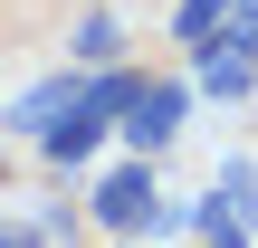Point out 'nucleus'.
<instances>
[{
    "label": "nucleus",
    "mask_w": 258,
    "mask_h": 248,
    "mask_svg": "<svg viewBox=\"0 0 258 248\" xmlns=\"http://www.w3.org/2000/svg\"><path fill=\"white\" fill-rule=\"evenodd\" d=\"M191 229H201V248H249V229H258V162H220V182L191 210Z\"/></svg>",
    "instance_id": "f257e3e1"
},
{
    "label": "nucleus",
    "mask_w": 258,
    "mask_h": 248,
    "mask_svg": "<svg viewBox=\"0 0 258 248\" xmlns=\"http://www.w3.org/2000/svg\"><path fill=\"white\" fill-rule=\"evenodd\" d=\"M182 115H191V86H134V105H124V143H134V162L144 153H163L172 134H182Z\"/></svg>",
    "instance_id": "f03ea898"
},
{
    "label": "nucleus",
    "mask_w": 258,
    "mask_h": 248,
    "mask_svg": "<svg viewBox=\"0 0 258 248\" xmlns=\"http://www.w3.org/2000/svg\"><path fill=\"white\" fill-rule=\"evenodd\" d=\"M96 220H105L115 239H134V229H153V220H163V191H153V172H144V162H124V172H105V182H96Z\"/></svg>",
    "instance_id": "7ed1b4c3"
},
{
    "label": "nucleus",
    "mask_w": 258,
    "mask_h": 248,
    "mask_svg": "<svg viewBox=\"0 0 258 248\" xmlns=\"http://www.w3.org/2000/svg\"><path fill=\"white\" fill-rule=\"evenodd\" d=\"M96 143H105V115H96V105H86V96H77V105H67V115H57V124H38V153H48V162H57V172H77V162H86V153H96Z\"/></svg>",
    "instance_id": "20e7f679"
},
{
    "label": "nucleus",
    "mask_w": 258,
    "mask_h": 248,
    "mask_svg": "<svg viewBox=\"0 0 258 248\" xmlns=\"http://www.w3.org/2000/svg\"><path fill=\"white\" fill-rule=\"evenodd\" d=\"M67 105H77V76H38V86L10 105V124H29V134H38V124H57Z\"/></svg>",
    "instance_id": "39448f33"
},
{
    "label": "nucleus",
    "mask_w": 258,
    "mask_h": 248,
    "mask_svg": "<svg viewBox=\"0 0 258 248\" xmlns=\"http://www.w3.org/2000/svg\"><path fill=\"white\" fill-rule=\"evenodd\" d=\"M249 76H258V57L211 48V38H201V96H249Z\"/></svg>",
    "instance_id": "423d86ee"
},
{
    "label": "nucleus",
    "mask_w": 258,
    "mask_h": 248,
    "mask_svg": "<svg viewBox=\"0 0 258 248\" xmlns=\"http://www.w3.org/2000/svg\"><path fill=\"white\" fill-rule=\"evenodd\" d=\"M115 48H124V29H115L105 10H96V19H77V57H86V67H115Z\"/></svg>",
    "instance_id": "0eeeda50"
},
{
    "label": "nucleus",
    "mask_w": 258,
    "mask_h": 248,
    "mask_svg": "<svg viewBox=\"0 0 258 248\" xmlns=\"http://www.w3.org/2000/svg\"><path fill=\"white\" fill-rule=\"evenodd\" d=\"M220 19H230V0H182V10H172V29H182L191 48H201V38L220 29Z\"/></svg>",
    "instance_id": "6e6552de"
},
{
    "label": "nucleus",
    "mask_w": 258,
    "mask_h": 248,
    "mask_svg": "<svg viewBox=\"0 0 258 248\" xmlns=\"http://www.w3.org/2000/svg\"><path fill=\"white\" fill-rule=\"evenodd\" d=\"M0 248H38V229L29 220H0Z\"/></svg>",
    "instance_id": "1a4fd4ad"
},
{
    "label": "nucleus",
    "mask_w": 258,
    "mask_h": 248,
    "mask_svg": "<svg viewBox=\"0 0 258 248\" xmlns=\"http://www.w3.org/2000/svg\"><path fill=\"white\" fill-rule=\"evenodd\" d=\"M0 172H10V153H0Z\"/></svg>",
    "instance_id": "9d476101"
},
{
    "label": "nucleus",
    "mask_w": 258,
    "mask_h": 248,
    "mask_svg": "<svg viewBox=\"0 0 258 248\" xmlns=\"http://www.w3.org/2000/svg\"><path fill=\"white\" fill-rule=\"evenodd\" d=\"M124 248H134V239H124Z\"/></svg>",
    "instance_id": "9b49d317"
}]
</instances>
